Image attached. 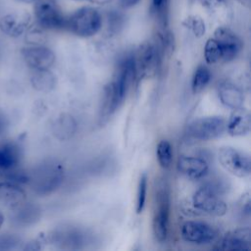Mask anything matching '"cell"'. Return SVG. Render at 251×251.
Listing matches in <instances>:
<instances>
[{"instance_id":"cell-31","label":"cell","mask_w":251,"mask_h":251,"mask_svg":"<svg viewBox=\"0 0 251 251\" xmlns=\"http://www.w3.org/2000/svg\"><path fill=\"white\" fill-rule=\"evenodd\" d=\"M18 242H19L18 239L15 238L14 236H6V235L0 236V244L2 245V246H0L1 249H4V245H6V244H9L10 247L12 248L13 245Z\"/></svg>"},{"instance_id":"cell-20","label":"cell","mask_w":251,"mask_h":251,"mask_svg":"<svg viewBox=\"0 0 251 251\" xmlns=\"http://www.w3.org/2000/svg\"><path fill=\"white\" fill-rule=\"evenodd\" d=\"M32 87L40 92L51 91L56 85V77L49 70H35L30 76Z\"/></svg>"},{"instance_id":"cell-21","label":"cell","mask_w":251,"mask_h":251,"mask_svg":"<svg viewBox=\"0 0 251 251\" xmlns=\"http://www.w3.org/2000/svg\"><path fill=\"white\" fill-rule=\"evenodd\" d=\"M75 129V123L70 116H62L55 124V133L61 139L69 138Z\"/></svg>"},{"instance_id":"cell-17","label":"cell","mask_w":251,"mask_h":251,"mask_svg":"<svg viewBox=\"0 0 251 251\" xmlns=\"http://www.w3.org/2000/svg\"><path fill=\"white\" fill-rule=\"evenodd\" d=\"M25 199V193L21 185L4 181L0 182V203L10 209L21 206Z\"/></svg>"},{"instance_id":"cell-25","label":"cell","mask_w":251,"mask_h":251,"mask_svg":"<svg viewBox=\"0 0 251 251\" xmlns=\"http://www.w3.org/2000/svg\"><path fill=\"white\" fill-rule=\"evenodd\" d=\"M205 61L209 64H215L222 61V51L214 37L207 39L204 47Z\"/></svg>"},{"instance_id":"cell-15","label":"cell","mask_w":251,"mask_h":251,"mask_svg":"<svg viewBox=\"0 0 251 251\" xmlns=\"http://www.w3.org/2000/svg\"><path fill=\"white\" fill-rule=\"evenodd\" d=\"M251 129V115L249 111L241 106L233 109L227 122L226 130L232 136H242Z\"/></svg>"},{"instance_id":"cell-7","label":"cell","mask_w":251,"mask_h":251,"mask_svg":"<svg viewBox=\"0 0 251 251\" xmlns=\"http://www.w3.org/2000/svg\"><path fill=\"white\" fill-rule=\"evenodd\" d=\"M156 208L154 211L152 228L155 238L159 242L166 240L168 235L170 200L169 192L165 184H161L156 195Z\"/></svg>"},{"instance_id":"cell-14","label":"cell","mask_w":251,"mask_h":251,"mask_svg":"<svg viewBox=\"0 0 251 251\" xmlns=\"http://www.w3.org/2000/svg\"><path fill=\"white\" fill-rule=\"evenodd\" d=\"M220 249L223 250H250L251 249V229L250 227H239L227 232L222 242Z\"/></svg>"},{"instance_id":"cell-1","label":"cell","mask_w":251,"mask_h":251,"mask_svg":"<svg viewBox=\"0 0 251 251\" xmlns=\"http://www.w3.org/2000/svg\"><path fill=\"white\" fill-rule=\"evenodd\" d=\"M103 25L100 11L94 6H81L66 18L65 28L71 33L87 38L98 33Z\"/></svg>"},{"instance_id":"cell-2","label":"cell","mask_w":251,"mask_h":251,"mask_svg":"<svg viewBox=\"0 0 251 251\" xmlns=\"http://www.w3.org/2000/svg\"><path fill=\"white\" fill-rule=\"evenodd\" d=\"M164 55L165 52L156 39L143 42L134 54L136 75L140 78L153 76L157 73Z\"/></svg>"},{"instance_id":"cell-29","label":"cell","mask_w":251,"mask_h":251,"mask_svg":"<svg viewBox=\"0 0 251 251\" xmlns=\"http://www.w3.org/2000/svg\"><path fill=\"white\" fill-rule=\"evenodd\" d=\"M239 206H240V211L249 216L250 215V197H249V193H245L242 195L240 201H239Z\"/></svg>"},{"instance_id":"cell-32","label":"cell","mask_w":251,"mask_h":251,"mask_svg":"<svg viewBox=\"0 0 251 251\" xmlns=\"http://www.w3.org/2000/svg\"><path fill=\"white\" fill-rule=\"evenodd\" d=\"M140 0H119V4L123 9H130L135 7Z\"/></svg>"},{"instance_id":"cell-26","label":"cell","mask_w":251,"mask_h":251,"mask_svg":"<svg viewBox=\"0 0 251 251\" xmlns=\"http://www.w3.org/2000/svg\"><path fill=\"white\" fill-rule=\"evenodd\" d=\"M169 0H151V11L156 17L158 22L162 25V27H166L167 25V13H168Z\"/></svg>"},{"instance_id":"cell-23","label":"cell","mask_w":251,"mask_h":251,"mask_svg":"<svg viewBox=\"0 0 251 251\" xmlns=\"http://www.w3.org/2000/svg\"><path fill=\"white\" fill-rule=\"evenodd\" d=\"M211 79V73L209 69L204 66H200L196 69L193 77H192V91L198 93L202 91Z\"/></svg>"},{"instance_id":"cell-36","label":"cell","mask_w":251,"mask_h":251,"mask_svg":"<svg viewBox=\"0 0 251 251\" xmlns=\"http://www.w3.org/2000/svg\"><path fill=\"white\" fill-rule=\"evenodd\" d=\"M20 3H23V4H33L36 0H16Z\"/></svg>"},{"instance_id":"cell-18","label":"cell","mask_w":251,"mask_h":251,"mask_svg":"<svg viewBox=\"0 0 251 251\" xmlns=\"http://www.w3.org/2000/svg\"><path fill=\"white\" fill-rule=\"evenodd\" d=\"M21 160L20 146L14 141L0 143V170L8 172L18 167Z\"/></svg>"},{"instance_id":"cell-11","label":"cell","mask_w":251,"mask_h":251,"mask_svg":"<svg viewBox=\"0 0 251 251\" xmlns=\"http://www.w3.org/2000/svg\"><path fill=\"white\" fill-rule=\"evenodd\" d=\"M213 37L217 40L222 51V62L233 60L242 48V41L239 36L227 26H218Z\"/></svg>"},{"instance_id":"cell-8","label":"cell","mask_w":251,"mask_h":251,"mask_svg":"<svg viewBox=\"0 0 251 251\" xmlns=\"http://www.w3.org/2000/svg\"><path fill=\"white\" fill-rule=\"evenodd\" d=\"M32 16L26 10H15L0 17V31L11 37L19 38L31 25Z\"/></svg>"},{"instance_id":"cell-16","label":"cell","mask_w":251,"mask_h":251,"mask_svg":"<svg viewBox=\"0 0 251 251\" xmlns=\"http://www.w3.org/2000/svg\"><path fill=\"white\" fill-rule=\"evenodd\" d=\"M177 169L179 173L193 179L204 176L209 169L208 163L196 156H181L177 161Z\"/></svg>"},{"instance_id":"cell-3","label":"cell","mask_w":251,"mask_h":251,"mask_svg":"<svg viewBox=\"0 0 251 251\" xmlns=\"http://www.w3.org/2000/svg\"><path fill=\"white\" fill-rule=\"evenodd\" d=\"M32 10L35 24L43 29L59 30L65 28L67 17L56 0H36Z\"/></svg>"},{"instance_id":"cell-19","label":"cell","mask_w":251,"mask_h":251,"mask_svg":"<svg viewBox=\"0 0 251 251\" xmlns=\"http://www.w3.org/2000/svg\"><path fill=\"white\" fill-rule=\"evenodd\" d=\"M218 93L221 102L231 109L240 107L244 101V95L241 89L228 81L223 82L219 85Z\"/></svg>"},{"instance_id":"cell-28","label":"cell","mask_w":251,"mask_h":251,"mask_svg":"<svg viewBox=\"0 0 251 251\" xmlns=\"http://www.w3.org/2000/svg\"><path fill=\"white\" fill-rule=\"evenodd\" d=\"M228 0H199L201 5L207 9H217L224 6Z\"/></svg>"},{"instance_id":"cell-9","label":"cell","mask_w":251,"mask_h":251,"mask_svg":"<svg viewBox=\"0 0 251 251\" xmlns=\"http://www.w3.org/2000/svg\"><path fill=\"white\" fill-rule=\"evenodd\" d=\"M193 205L199 211L213 216H223L226 212V203L212 186L200 187L193 195Z\"/></svg>"},{"instance_id":"cell-13","label":"cell","mask_w":251,"mask_h":251,"mask_svg":"<svg viewBox=\"0 0 251 251\" xmlns=\"http://www.w3.org/2000/svg\"><path fill=\"white\" fill-rule=\"evenodd\" d=\"M126 93L122 91L112 80L104 88L102 107L100 110V122L105 123L120 107L126 97Z\"/></svg>"},{"instance_id":"cell-4","label":"cell","mask_w":251,"mask_h":251,"mask_svg":"<svg viewBox=\"0 0 251 251\" xmlns=\"http://www.w3.org/2000/svg\"><path fill=\"white\" fill-rule=\"evenodd\" d=\"M226 122L223 117L211 116L194 120L186 127V135L199 141H206L221 136L226 131Z\"/></svg>"},{"instance_id":"cell-34","label":"cell","mask_w":251,"mask_h":251,"mask_svg":"<svg viewBox=\"0 0 251 251\" xmlns=\"http://www.w3.org/2000/svg\"><path fill=\"white\" fill-rule=\"evenodd\" d=\"M240 5L246 7V8H249L250 5H251V0H236Z\"/></svg>"},{"instance_id":"cell-12","label":"cell","mask_w":251,"mask_h":251,"mask_svg":"<svg viewBox=\"0 0 251 251\" xmlns=\"http://www.w3.org/2000/svg\"><path fill=\"white\" fill-rule=\"evenodd\" d=\"M181 236L187 242L207 244L216 239L217 232L206 223L187 221L181 226Z\"/></svg>"},{"instance_id":"cell-5","label":"cell","mask_w":251,"mask_h":251,"mask_svg":"<svg viewBox=\"0 0 251 251\" xmlns=\"http://www.w3.org/2000/svg\"><path fill=\"white\" fill-rule=\"evenodd\" d=\"M64 168L56 162H48L40 166L29 176V181L32 183L34 190L40 194H48L55 190L63 181Z\"/></svg>"},{"instance_id":"cell-35","label":"cell","mask_w":251,"mask_h":251,"mask_svg":"<svg viewBox=\"0 0 251 251\" xmlns=\"http://www.w3.org/2000/svg\"><path fill=\"white\" fill-rule=\"evenodd\" d=\"M4 222H5V216H4L3 212L0 210V228H1L2 226L4 225Z\"/></svg>"},{"instance_id":"cell-24","label":"cell","mask_w":251,"mask_h":251,"mask_svg":"<svg viewBox=\"0 0 251 251\" xmlns=\"http://www.w3.org/2000/svg\"><path fill=\"white\" fill-rule=\"evenodd\" d=\"M182 25L189 29L192 34L196 37H201L205 34L206 31V25L204 20L198 15H189L187 16L183 22Z\"/></svg>"},{"instance_id":"cell-22","label":"cell","mask_w":251,"mask_h":251,"mask_svg":"<svg viewBox=\"0 0 251 251\" xmlns=\"http://www.w3.org/2000/svg\"><path fill=\"white\" fill-rule=\"evenodd\" d=\"M157 159L163 169H169L173 162V148L168 140H161L156 148Z\"/></svg>"},{"instance_id":"cell-10","label":"cell","mask_w":251,"mask_h":251,"mask_svg":"<svg viewBox=\"0 0 251 251\" xmlns=\"http://www.w3.org/2000/svg\"><path fill=\"white\" fill-rule=\"evenodd\" d=\"M25 63L31 70H50L55 63V54L43 44L29 45L22 49Z\"/></svg>"},{"instance_id":"cell-6","label":"cell","mask_w":251,"mask_h":251,"mask_svg":"<svg viewBox=\"0 0 251 251\" xmlns=\"http://www.w3.org/2000/svg\"><path fill=\"white\" fill-rule=\"evenodd\" d=\"M218 159L222 167L235 176L246 177L251 173L250 158L232 147H221L218 152Z\"/></svg>"},{"instance_id":"cell-27","label":"cell","mask_w":251,"mask_h":251,"mask_svg":"<svg viewBox=\"0 0 251 251\" xmlns=\"http://www.w3.org/2000/svg\"><path fill=\"white\" fill-rule=\"evenodd\" d=\"M147 192V176L142 174L137 186V197H136V212L139 214L143 211Z\"/></svg>"},{"instance_id":"cell-33","label":"cell","mask_w":251,"mask_h":251,"mask_svg":"<svg viewBox=\"0 0 251 251\" xmlns=\"http://www.w3.org/2000/svg\"><path fill=\"white\" fill-rule=\"evenodd\" d=\"M75 2H88L92 5H97V6H103L110 4L113 0H73Z\"/></svg>"},{"instance_id":"cell-30","label":"cell","mask_w":251,"mask_h":251,"mask_svg":"<svg viewBox=\"0 0 251 251\" xmlns=\"http://www.w3.org/2000/svg\"><path fill=\"white\" fill-rule=\"evenodd\" d=\"M8 119L3 111L0 110V137L5 134L8 129Z\"/></svg>"}]
</instances>
